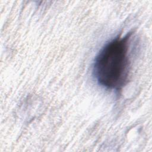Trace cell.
<instances>
[{
    "label": "cell",
    "instance_id": "cell-1",
    "mask_svg": "<svg viewBox=\"0 0 152 152\" xmlns=\"http://www.w3.org/2000/svg\"><path fill=\"white\" fill-rule=\"evenodd\" d=\"M132 33L118 36L106 43L96 56L93 74L103 88L119 91L128 82L130 72V40Z\"/></svg>",
    "mask_w": 152,
    "mask_h": 152
}]
</instances>
